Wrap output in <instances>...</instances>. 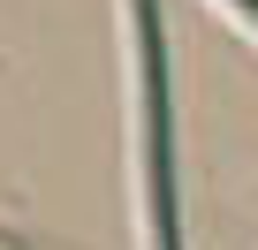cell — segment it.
Listing matches in <instances>:
<instances>
[{
	"mask_svg": "<svg viewBox=\"0 0 258 250\" xmlns=\"http://www.w3.org/2000/svg\"><path fill=\"white\" fill-rule=\"evenodd\" d=\"M137 8V114H145V220H152V250H182L175 227V129H167V53H160V16L152 0Z\"/></svg>",
	"mask_w": 258,
	"mask_h": 250,
	"instance_id": "cell-1",
	"label": "cell"
},
{
	"mask_svg": "<svg viewBox=\"0 0 258 250\" xmlns=\"http://www.w3.org/2000/svg\"><path fill=\"white\" fill-rule=\"evenodd\" d=\"M235 8H243V16H250V23H258V0H235Z\"/></svg>",
	"mask_w": 258,
	"mask_h": 250,
	"instance_id": "cell-2",
	"label": "cell"
}]
</instances>
